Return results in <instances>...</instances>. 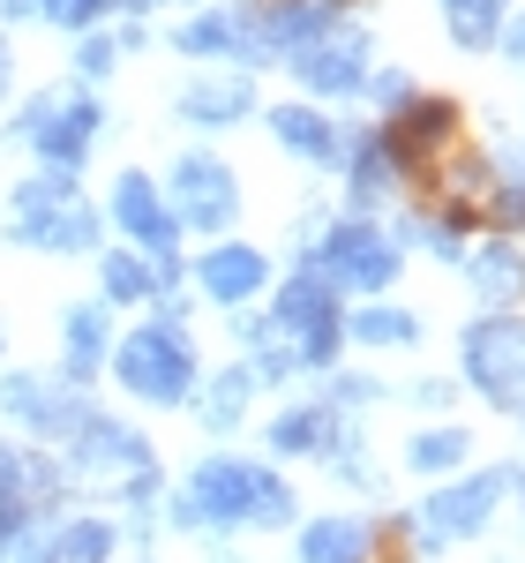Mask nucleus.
Listing matches in <instances>:
<instances>
[{
    "label": "nucleus",
    "instance_id": "f257e3e1",
    "mask_svg": "<svg viewBox=\"0 0 525 563\" xmlns=\"http://www.w3.org/2000/svg\"><path fill=\"white\" fill-rule=\"evenodd\" d=\"M121 384H129L135 398H150V406H180V398L196 390V346H188V331H180V323L135 331L129 346H121Z\"/></svg>",
    "mask_w": 525,
    "mask_h": 563
},
{
    "label": "nucleus",
    "instance_id": "f03ea898",
    "mask_svg": "<svg viewBox=\"0 0 525 563\" xmlns=\"http://www.w3.org/2000/svg\"><path fill=\"white\" fill-rule=\"evenodd\" d=\"M15 233L38 241V249H90L98 241V218L76 203L68 174H38L15 188Z\"/></svg>",
    "mask_w": 525,
    "mask_h": 563
},
{
    "label": "nucleus",
    "instance_id": "7ed1b4c3",
    "mask_svg": "<svg viewBox=\"0 0 525 563\" xmlns=\"http://www.w3.org/2000/svg\"><path fill=\"white\" fill-rule=\"evenodd\" d=\"M323 286H353V294H383L398 278V241L376 233L368 218H346L331 241H323V263H315Z\"/></svg>",
    "mask_w": 525,
    "mask_h": 563
},
{
    "label": "nucleus",
    "instance_id": "20e7f679",
    "mask_svg": "<svg viewBox=\"0 0 525 563\" xmlns=\"http://www.w3.org/2000/svg\"><path fill=\"white\" fill-rule=\"evenodd\" d=\"M256 488H262V466H248V459H203L174 519L180 526H196V519L233 526V519H248V511H256Z\"/></svg>",
    "mask_w": 525,
    "mask_h": 563
},
{
    "label": "nucleus",
    "instance_id": "39448f33",
    "mask_svg": "<svg viewBox=\"0 0 525 563\" xmlns=\"http://www.w3.org/2000/svg\"><path fill=\"white\" fill-rule=\"evenodd\" d=\"M270 331H293V353H301V361H331L338 331H346V316H338V301H331V286H323L315 271H301V278H286V294H278V323H270Z\"/></svg>",
    "mask_w": 525,
    "mask_h": 563
},
{
    "label": "nucleus",
    "instance_id": "423d86ee",
    "mask_svg": "<svg viewBox=\"0 0 525 563\" xmlns=\"http://www.w3.org/2000/svg\"><path fill=\"white\" fill-rule=\"evenodd\" d=\"M466 376L495 406H518L525 398V323H481V331H466Z\"/></svg>",
    "mask_w": 525,
    "mask_h": 563
},
{
    "label": "nucleus",
    "instance_id": "0eeeda50",
    "mask_svg": "<svg viewBox=\"0 0 525 563\" xmlns=\"http://www.w3.org/2000/svg\"><path fill=\"white\" fill-rule=\"evenodd\" d=\"M166 196H174L180 225H225V218L241 211V188H233V174H225L211 151H188L174 174H166Z\"/></svg>",
    "mask_w": 525,
    "mask_h": 563
},
{
    "label": "nucleus",
    "instance_id": "6e6552de",
    "mask_svg": "<svg viewBox=\"0 0 525 563\" xmlns=\"http://www.w3.org/2000/svg\"><path fill=\"white\" fill-rule=\"evenodd\" d=\"M23 129L38 135V151L53 158V174H76L83 166V143L98 135V98H38L31 113H23Z\"/></svg>",
    "mask_w": 525,
    "mask_h": 563
},
{
    "label": "nucleus",
    "instance_id": "1a4fd4ad",
    "mask_svg": "<svg viewBox=\"0 0 525 563\" xmlns=\"http://www.w3.org/2000/svg\"><path fill=\"white\" fill-rule=\"evenodd\" d=\"M503 488H511V474H473V481H458V488H443L436 504H428L421 549H443V541H458V533H481Z\"/></svg>",
    "mask_w": 525,
    "mask_h": 563
},
{
    "label": "nucleus",
    "instance_id": "9d476101",
    "mask_svg": "<svg viewBox=\"0 0 525 563\" xmlns=\"http://www.w3.org/2000/svg\"><path fill=\"white\" fill-rule=\"evenodd\" d=\"M293 68H301L308 90H331V98L338 90H360L368 84V31H331L323 45H308Z\"/></svg>",
    "mask_w": 525,
    "mask_h": 563
},
{
    "label": "nucleus",
    "instance_id": "9b49d317",
    "mask_svg": "<svg viewBox=\"0 0 525 563\" xmlns=\"http://www.w3.org/2000/svg\"><path fill=\"white\" fill-rule=\"evenodd\" d=\"M113 218L129 225V233L143 241V249H150V256L174 263V218H166V203H158L150 174H121V188H113Z\"/></svg>",
    "mask_w": 525,
    "mask_h": 563
},
{
    "label": "nucleus",
    "instance_id": "f8f14e48",
    "mask_svg": "<svg viewBox=\"0 0 525 563\" xmlns=\"http://www.w3.org/2000/svg\"><path fill=\"white\" fill-rule=\"evenodd\" d=\"M458 129V113L443 106V98H413L405 106V121L383 135V151H391V166H421V158H436V143Z\"/></svg>",
    "mask_w": 525,
    "mask_h": 563
},
{
    "label": "nucleus",
    "instance_id": "ddd939ff",
    "mask_svg": "<svg viewBox=\"0 0 525 563\" xmlns=\"http://www.w3.org/2000/svg\"><path fill=\"white\" fill-rule=\"evenodd\" d=\"M76 459H83L90 474H143V435L121 429V421H98V413H83L76 421Z\"/></svg>",
    "mask_w": 525,
    "mask_h": 563
},
{
    "label": "nucleus",
    "instance_id": "4468645a",
    "mask_svg": "<svg viewBox=\"0 0 525 563\" xmlns=\"http://www.w3.org/2000/svg\"><path fill=\"white\" fill-rule=\"evenodd\" d=\"M196 271H203V294L225 301V308H241L248 294H262V278H270V263H262L256 249H211Z\"/></svg>",
    "mask_w": 525,
    "mask_h": 563
},
{
    "label": "nucleus",
    "instance_id": "2eb2a0df",
    "mask_svg": "<svg viewBox=\"0 0 525 563\" xmlns=\"http://www.w3.org/2000/svg\"><path fill=\"white\" fill-rule=\"evenodd\" d=\"M368 556H376V533H368V519H353V511L315 519L301 533V563H368Z\"/></svg>",
    "mask_w": 525,
    "mask_h": 563
},
{
    "label": "nucleus",
    "instance_id": "dca6fc26",
    "mask_svg": "<svg viewBox=\"0 0 525 563\" xmlns=\"http://www.w3.org/2000/svg\"><path fill=\"white\" fill-rule=\"evenodd\" d=\"M0 406H8L15 421H31V429H53V435L83 421V398H53V390H45V384H31V376H8Z\"/></svg>",
    "mask_w": 525,
    "mask_h": 563
},
{
    "label": "nucleus",
    "instance_id": "f3484780",
    "mask_svg": "<svg viewBox=\"0 0 525 563\" xmlns=\"http://www.w3.org/2000/svg\"><path fill=\"white\" fill-rule=\"evenodd\" d=\"M248 113H256V90H248V76H225V84H188V90H180V121L219 129V121H248Z\"/></svg>",
    "mask_w": 525,
    "mask_h": 563
},
{
    "label": "nucleus",
    "instance_id": "a211bd4d",
    "mask_svg": "<svg viewBox=\"0 0 525 563\" xmlns=\"http://www.w3.org/2000/svg\"><path fill=\"white\" fill-rule=\"evenodd\" d=\"M180 53H241V60H256L262 38H256V15H196L188 31H174Z\"/></svg>",
    "mask_w": 525,
    "mask_h": 563
},
{
    "label": "nucleus",
    "instance_id": "6ab92c4d",
    "mask_svg": "<svg viewBox=\"0 0 525 563\" xmlns=\"http://www.w3.org/2000/svg\"><path fill=\"white\" fill-rule=\"evenodd\" d=\"M270 135H278L286 151H301V158H346L338 129H331L315 106H278V113H270Z\"/></svg>",
    "mask_w": 525,
    "mask_h": 563
},
{
    "label": "nucleus",
    "instance_id": "aec40b11",
    "mask_svg": "<svg viewBox=\"0 0 525 563\" xmlns=\"http://www.w3.org/2000/svg\"><path fill=\"white\" fill-rule=\"evenodd\" d=\"M98 361H105V301L68 308V376L83 384V376H98Z\"/></svg>",
    "mask_w": 525,
    "mask_h": 563
},
{
    "label": "nucleus",
    "instance_id": "412c9836",
    "mask_svg": "<svg viewBox=\"0 0 525 563\" xmlns=\"http://www.w3.org/2000/svg\"><path fill=\"white\" fill-rule=\"evenodd\" d=\"M518 286H525L518 249H503V241H495V249H481V256H473V294H481L488 308H503L511 294H518Z\"/></svg>",
    "mask_w": 525,
    "mask_h": 563
},
{
    "label": "nucleus",
    "instance_id": "4be33fe9",
    "mask_svg": "<svg viewBox=\"0 0 525 563\" xmlns=\"http://www.w3.org/2000/svg\"><path fill=\"white\" fill-rule=\"evenodd\" d=\"M45 549H53V563H105L113 556V526L105 519H76V526H60Z\"/></svg>",
    "mask_w": 525,
    "mask_h": 563
},
{
    "label": "nucleus",
    "instance_id": "5701e85b",
    "mask_svg": "<svg viewBox=\"0 0 525 563\" xmlns=\"http://www.w3.org/2000/svg\"><path fill=\"white\" fill-rule=\"evenodd\" d=\"M315 443H331V413L323 406H293V413L270 421V451H315Z\"/></svg>",
    "mask_w": 525,
    "mask_h": 563
},
{
    "label": "nucleus",
    "instance_id": "b1692460",
    "mask_svg": "<svg viewBox=\"0 0 525 563\" xmlns=\"http://www.w3.org/2000/svg\"><path fill=\"white\" fill-rule=\"evenodd\" d=\"M443 8H450L458 45H495V31H503V0H443Z\"/></svg>",
    "mask_w": 525,
    "mask_h": 563
},
{
    "label": "nucleus",
    "instance_id": "393cba45",
    "mask_svg": "<svg viewBox=\"0 0 525 563\" xmlns=\"http://www.w3.org/2000/svg\"><path fill=\"white\" fill-rule=\"evenodd\" d=\"M346 331L360 339V346H398V339L413 346V331H421V323H413V308H360Z\"/></svg>",
    "mask_w": 525,
    "mask_h": 563
},
{
    "label": "nucleus",
    "instance_id": "a878e982",
    "mask_svg": "<svg viewBox=\"0 0 525 563\" xmlns=\"http://www.w3.org/2000/svg\"><path fill=\"white\" fill-rule=\"evenodd\" d=\"M98 278H105V301H150V294H158V271L143 256H105Z\"/></svg>",
    "mask_w": 525,
    "mask_h": 563
},
{
    "label": "nucleus",
    "instance_id": "bb28decb",
    "mask_svg": "<svg viewBox=\"0 0 525 563\" xmlns=\"http://www.w3.org/2000/svg\"><path fill=\"white\" fill-rule=\"evenodd\" d=\"M466 451H473V435H466V429H428L405 459H413L421 474H450V466H466Z\"/></svg>",
    "mask_w": 525,
    "mask_h": 563
},
{
    "label": "nucleus",
    "instance_id": "cd10ccee",
    "mask_svg": "<svg viewBox=\"0 0 525 563\" xmlns=\"http://www.w3.org/2000/svg\"><path fill=\"white\" fill-rule=\"evenodd\" d=\"M346 166H353V188H360V203H368V196L391 180V151H383V135H360V143L346 151Z\"/></svg>",
    "mask_w": 525,
    "mask_h": 563
},
{
    "label": "nucleus",
    "instance_id": "c85d7f7f",
    "mask_svg": "<svg viewBox=\"0 0 525 563\" xmlns=\"http://www.w3.org/2000/svg\"><path fill=\"white\" fill-rule=\"evenodd\" d=\"M241 413H248V368L219 376V384H211V398H203V421H211V429H233Z\"/></svg>",
    "mask_w": 525,
    "mask_h": 563
},
{
    "label": "nucleus",
    "instance_id": "c756f323",
    "mask_svg": "<svg viewBox=\"0 0 525 563\" xmlns=\"http://www.w3.org/2000/svg\"><path fill=\"white\" fill-rule=\"evenodd\" d=\"M248 519H256V526H286V519H293V488H286L278 474H262V488H256V511H248Z\"/></svg>",
    "mask_w": 525,
    "mask_h": 563
},
{
    "label": "nucleus",
    "instance_id": "7c9ffc66",
    "mask_svg": "<svg viewBox=\"0 0 525 563\" xmlns=\"http://www.w3.org/2000/svg\"><path fill=\"white\" fill-rule=\"evenodd\" d=\"M0 15H60L68 23V0H0Z\"/></svg>",
    "mask_w": 525,
    "mask_h": 563
},
{
    "label": "nucleus",
    "instance_id": "2f4dec72",
    "mask_svg": "<svg viewBox=\"0 0 525 563\" xmlns=\"http://www.w3.org/2000/svg\"><path fill=\"white\" fill-rule=\"evenodd\" d=\"M113 68V45L105 38H83V76H105Z\"/></svg>",
    "mask_w": 525,
    "mask_h": 563
},
{
    "label": "nucleus",
    "instance_id": "473e14b6",
    "mask_svg": "<svg viewBox=\"0 0 525 563\" xmlns=\"http://www.w3.org/2000/svg\"><path fill=\"white\" fill-rule=\"evenodd\" d=\"M376 90H383V106H398V113L413 106V84H405V76H383V84H376Z\"/></svg>",
    "mask_w": 525,
    "mask_h": 563
},
{
    "label": "nucleus",
    "instance_id": "72a5a7b5",
    "mask_svg": "<svg viewBox=\"0 0 525 563\" xmlns=\"http://www.w3.org/2000/svg\"><path fill=\"white\" fill-rule=\"evenodd\" d=\"M503 53H511V60H525V15H518V23H503Z\"/></svg>",
    "mask_w": 525,
    "mask_h": 563
},
{
    "label": "nucleus",
    "instance_id": "f704fd0d",
    "mask_svg": "<svg viewBox=\"0 0 525 563\" xmlns=\"http://www.w3.org/2000/svg\"><path fill=\"white\" fill-rule=\"evenodd\" d=\"M98 8H121V0H68V23H90Z\"/></svg>",
    "mask_w": 525,
    "mask_h": 563
},
{
    "label": "nucleus",
    "instance_id": "c9c22d12",
    "mask_svg": "<svg viewBox=\"0 0 525 563\" xmlns=\"http://www.w3.org/2000/svg\"><path fill=\"white\" fill-rule=\"evenodd\" d=\"M0 90H8V38H0Z\"/></svg>",
    "mask_w": 525,
    "mask_h": 563
},
{
    "label": "nucleus",
    "instance_id": "e433bc0d",
    "mask_svg": "<svg viewBox=\"0 0 525 563\" xmlns=\"http://www.w3.org/2000/svg\"><path fill=\"white\" fill-rule=\"evenodd\" d=\"M121 8H143V0H121Z\"/></svg>",
    "mask_w": 525,
    "mask_h": 563
}]
</instances>
